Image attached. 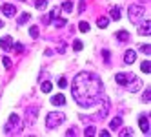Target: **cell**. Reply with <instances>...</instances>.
<instances>
[{"label": "cell", "instance_id": "30bf717a", "mask_svg": "<svg viewBox=\"0 0 151 137\" xmlns=\"http://www.w3.org/2000/svg\"><path fill=\"white\" fill-rule=\"evenodd\" d=\"M138 124H140V130H142L144 133H149V124H147V117H146V115H140Z\"/></svg>", "mask_w": 151, "mask_h": 137}, {"label": "cell", "instance_id": "7a4b0ae2", "mask_svg": "<svg viewBox=\"0 0 151 137\" xmlns=\"http://www.w3.org/2000/svg\"><path fill=\"white\" fill-rule=\"evenodd\" d=\"M115 80L118 84H122V86H126L129 91H138L140 88H142V80L137 79L133 73H116L115 75Z\"/></svg>", "mask_w": 151, "mask_h": 137}, {"label": "cell", "instance_id": "d4e9b609", "mask_svg": "<svg viewBox=\"0 0 151 137\" xmlns=\"http://www.w3.org/2000/svg\"><path fill=\"white\" fill-rule=\"evenodd\" d=\"M149 99H151V88H147V90L144 91V95H142V101H144V102H149Z\"/></svg>", "mask_w": 151, "mask_h": 137}, {"label": "cell", "instance_id": "83f0119b", "mask_svg": "<svg viewBox=\"0 0 151 137\" xmlns=\"http://www.w3.org/2000/svg\"><path fill=\"white\" fill-rule=\"evenodd\" d=\"M29 35L33 37V38H37V37H38V28H37V26H33V28H29Z\"/></svg>", "mask_w": 151, "mask_h": 137}, {"label": "cell", "instance_id": "e575fe53", "mask_svg": "<svg viewBox=\"0 0 151 137\" xmlns=\"http://www.w3.org/2000/svg\"><path fill=\"white\" fill-rule=\"evenodd\" d=\"M102 55H104V59H106V60H109V57H111V53H109L107 49H104V51H102Z\"/></svg>", "mask_w": 151, "mask_h": 137}, {"label": "cell", "instance_id": "f546056e", "mask_svg": "<svg viewBox=\"0 0 151 137\" xmlns=\"http://www.w3.org/2000/svg\"><path fill=\"white\" fill-rule=\"evenodd\" d=\"M127 135H133V130L131 128H126V130L120 132V137H127Z\"/></svg>", "mask_w": 151, "mask_h": 137}, {"label": "cell", "instance_id": "e0dca14e", "mask_svg": "<svg viewBox=\"0 0 151 137\" xmlns=\"http://www.w3.org/2000/svg\"><path fill=\"white\" fill-rule=\"evenodd\" d=\"M120 124H122V117H115V119L111 121V124H109V128H111V130H116Z\"/></svg>", "mask_w": 151, "mask_h": 137}, {"label": "cell", "instance_id": "74e56055", "mask_svg": "<svg viewBox=\"0 0 151 137\" xmlns=\"http://www.w3.org/2000/svg\"><path fill=\"white\" fill-rule=\"evenodd\" d=\"M2 26H4V22H2V20H0V28H2Z\"/></svg>", "mask_w": 151, "mask_h": 137}, {"label": "cell", "instance_id": "6da1fadb", "mask_svg": "<svg viewBox=\"0 0 151 137\" xmlns=\"http://www.w3.org/2000/svg\"><path fill=\"white\" fill-rule=\"evenodd\" d=\"M71 93H73V99L82 108H91L96 102H100L102 93H104V84L96 73L82 71L73 79Z\"/></svg>", "mask_w": 151, "mask_h": 137}, {"label": "cell", "instance_id": "9a60e30c", "mask_svg": "<svg viewBox=\"0 0 151 137\" xmlns=\"http://www.w3.org/2000/svg\"><path fill=\"white\" fill-rule=\"evenodd\" d=\"M107 24H109V18H106V17H100L99 20H96V26H99V28H107Z\"/></svg>", "mask_w": 151, "mask_h": 137}, {"label": "cell", "instance_id": "ac0fdd59", "mask_svg": "<svg viewBox=\"0 0 151 137\" xmlns=\"http://www.w3.org/2000/svg\"><path fill=\"white\" fill-rule=\"evenodd\" d=\"M116 38L122 40V42H126V40H129V33H127V31H118V33H116Z\"/></svg>", "mask_w": 151, "mask_h": 137}, {"label": "cell", "instance_id": "f1b7e54d", "mask_svg": "<svg viewBox=\"0 0 151 137\" xmlns=\"http://www.w3.org/2000/svg\"><path fill=\"white\" fill-rule=\"evenodd\" d=\"M95 132H96V130H95V126H88V128H86V132H84V135H88V137H89V135H95Z\"/></svg>", "mask_w": 151, "mask_h": 137}, {"label": "cell", "instance_id": "277c9868", "mask_svg": "<svg viewBox=\"0 0 151 137\" xmlns=\"http://www.w3.org/2000/svg\"><path fill=\"white\" fill-rule=\"evenodd\" d=\"M22 130V124H20V117L17 113H11L9 115V121L6 123L4 126V132L6 133H15V132H20Z\"/></svg>", "mask_w": 151, "mask_h": 137}, {"label": "cell", "instance_id": "7c38bea8", "mask_svg": "<svg viewBox=\"0 0 151 137\" xmlns=\"http://www.w3.org/2000/svg\"><path fill=\"white\" fill-rule=\"evenodd\" d=\"M51 104H55V106H64V104H66V97H64L62 93H58V95H55L51 99Z\"/></svg>", "mask_w": 151, "mask_h": 137}, {"label": "cell", "instance_id": "ba28073f", "mask_svg": "<svg viewBox=\"0 0 151 137\" xmlns=\"http://www.w3.org/2000/svg\"><path fill=\"white\" fill-rule=\"evenodd\" d=\"M135 59H137V51L135 49H127L124 53V62H126V64H133Z\"/></svg>", "mask_w": 151, "mask_h": 137}, {"label": "cell", "instance_id": "4fadbf2b", "mask_svg": "<svg viewBox=\"0 0 151 137\" xmlns=\"http://www.w3.org/2000/svg\"><path fill=\"white\" fill-rule=\"evenodd\" d=\"M107 110H109V104H107V102H104V106H102V110H100L99 113L95 115V119H104V117H106V113H107Z\"/></svg>", "mask_w": 151, "mask_h": 137}, {"label": "cell", "instance_id": "5bb4252c", "mask_svg": "<svg viewBox=\"0 0 151 137\" xmlns=\"http://www.w3.org/2000/svg\"><path fill=\"white\" fill-rule=\"evenodd\" d=\"M29 18H31V15H29V13H22V15L18 17V20H17V24H18V26H22V24H26V22H27Z\"/></svg>", "mask_w": 151, "mask_h": 137}, {"label": "cell", "instance_id": "603a6c76", "mask_svg": "<svg viewBox=\"0 0 151 137\" xmlns=\"http://www.w3.org/2000/svg\"><path fill=\"white\" fill-rule=\"evenodd\" d=\"M78 29L82 31V33H88V31H89V24L88 22H80L78 24Z\"/></svg>", "mask_w": 151, "mask_h": 137}, {"label": "cell", "instance_id": "8fae6325", "mask_svg": "<svg viewBox=\"0 0 151 137\" xmlns=\"http://www.w3.org/2000/svg\"><path fill=\"white\" fill-rule=\"evenodd\" d=\"M140 35H151V20H144V24L140 26Z\"/></svg>", "mask_w": 151, "mask_h": 137}, {"label": "cell", "instance_id": "44dd1931", "mask_svg": "<svg viewBox=\"0 0 151 137\" xmlns=\"http://www.w3.org/2000/svg\"><path fill=\"white\" fill-rule=\"evenodd\" d=\"M140 68H142V71H144V73H149V70H151V64H149V60H144L142 64H140Z\"/></svg>", "mask_w": 151, "mask_h": 137}, {"label": "cell", "instance_id": "cb8c5ba5", "mask_svg": "<svg viewBox=\"0 0 151 137\" xmlns=\"http://www.w3.org/2000/svg\"><path fill=\"white\" fill-rule=\"evenodd\" d=\"M66 24H68L66 18H57V20H55V26H57V28H64Z\"/></svg>", "mask_w": 151, "mask_h": 137}, {"label": "cell", "instance_id": "9c48e42d", "mask_svg": "<svg viewBox=\"0 0 151 137\" xmlns=\"http://www.w3.org/2000/svg\"><path fill=\"white\" fill-rule=\"evenodd\" d=\"M2 13H4L6 17H15V15H17V7L11 6V4H4V6H2Z\"/></svg>", "mask_w": 151, "mask_h": 137}, {"label": "cell", "instance_id": "4dcf8cb0", "mask_svg": "<svg viewBox=\"0 0 151 137\" xmlns=\"http://www.w3.org/2000/svg\"><path fill=\"white\" fill-rule=\"evenodd\" d=\"M58 86H60V88H66V86H68V80L64 79V77H60V79H58Z\"/></svg>", "mask_w": 151, "mask_h": 137}, {"label": "cell", "instance_id": "2e32d148", "mask_svg": "<svg viewBox=\"0 0 151 137\" xmlns=\"http://www.w3.org/2000/svg\"><path fill=\"white\" fill-rule=\"evenodd\" d=\"M109 15H111L113 20H120V7H116V6H115V7L111 9V13H109Z\"/></svg>", "mask_w": 151, "mask_h": 137}, {"label": "cell", "instance_id": "d6a6232c", "mask_svg": "<svg viewBox=\"0 0 151 137\" xmlns=\"http://www.w3.org/2000/svg\"><path fill=\"white\" fill-rule=\"evenodd\" d=\"M2 62H4V66H6L7 70H9V68H11V60H9L7 57H4V59H2Z\"/></svg>", "mask_w": 151, "mask_h": 137}, {"label": "cell", "instance_id": "4316f807", "mask_svg": "<svg viewBox=\"0 0 151 137\" xmlns=\"http://www.w3.org/2000/svg\"><path fill=\"white\" fill-rule=\"evenodd\" d=\"M82 48H84V44H82L80 40H75V42H73V49H75V51H80Z\"/></svg>", "mask_w": 151, "mask_h": 137}, {"label": "cell", "instance_id": "52a82bcc", "mask_svg": "<svg viewBox=\"0 0 151 137\" xmlns=\"http://www.w3.org/2000/svg\"><path fill=\"white\" fill-rule=\"evenodd\" d=\"M0 46H2V49H4V51L11 49V48H13V38L9 37V35H6L4 38H0Z\"/></svg>", "mask_w": 151, "mask_h": 137}, {"label": "cell", "instance_id": "d590c367", "mask_svg": "<svg viewBox=\"0 0 151 137\" xmlns=\"http://www.w3.org/2000/svg\"><path fill=\"white\" fill-rule=\"evenodd\" d=\"M75 133H77V130H75V128H69V130L66 132V135H68V137H71V135H75Z\"/></svg>", "mask_w": 151, "mask_h": 137}, {"label": "cell", "instance_id": "5b68a950", "mask_svg": "<svg viewBox=\"0 0 151 137\" xmlns=\"http://www.w3.org/2000/svg\"><path fill=\"white\" fill-rule=\"evenodd\" d=\"M127 11H129V20H131L133 24H137V22H140V20H142V17H144V6L131 4Z\"/></svg>", "mask_w": 151, "mask_h": 137}, {"label": "cell", "instance_id": "836d02e7", "mask_svg": "<svg viewBox=\"0 0 151 137\" xmlns=\"http://www.w3.org/2000/svg\"><path fill=\"white\" fill-rule=\"evenodd\" d=\"M84 7H86V0H80V6H78V13L84 11Z\"/></svg>", "mask_w": 151, "mask_h": 137}, {"label": "cell", "instance_id": "7402d4cb", "mask_svg": "<svg viewBox=\"0 0 151 137\" xmlns=\"http://www.w3.org/2000/svg\"><path fill=\"white\" fill-rule=\"evenodd\" d=\"M47 6V0H37V2H35V7L37 9H44Z\"/></svg>", "mask_w": 151, "mask_h": 137}, {"label": "cell", "instance_id": "1f68e13d", "mask_svg": "<svg viewBox=\"0 0 151 137\" xmlns=\"http://www.w3.org/2000/svg\"><path fill=\"white\" fill-rule=\"evenodd\" d=\"M13 48H15V51H17V53H20V51H24V46L20 44V42H17V44H15Z\"/></svg>", "mask_w": 151, "mask_h": 137}, {"label": "cell", "instance_id": "d6986e66", "mask_svg": "<svg viewBox=\"0 0 151 137\" xmlns=\"http://www.w3.org/2000/svg\"><path fill=\"white\" fill-rule=\"evenodd\" d=\"M62 9H64L66 13H71V11H73V2H71V0H68V2H64V4H62Z\"/></svg>", "mask_w": 151, "mask_h": 137}, {"label": "cell", "instance_id": "484cf974", "mask_svg": "<svg viewBox=\"0 0 151 137\" xmlns=\"http://www.w3.org/2000/svg\"><path fill=\"white\" fill-rule=\"evenodd\" d=\"M140 51H142V53H146V55H149V53H151V46H149V44H142V46H140Z\"/></svg>", "mask_w": 151, "mask_h": 137}, {"label": "cell", "instance_id": "ffe728a7", "mask_svg": "<svg viewBox=\"0 0 151 137\" xmlns=\"http://www.w3.org/2000/svg\"><path fill=\"white\" fill-rule=\"evenodd\" d=\"M53 90V84L49 82V80H46V82H42V91H44V93H49Z\"/></svg>", "mask_w": 151, "mask_h": 137}, {"label": "cell", "instance_id": "3957f363", "mask_svg": "<svg viewBox=\"0 0 151 137\" xmlns=\"http://www.w3.org/2000/svg\"><path fill=\"white\" fill-rule=\"evenodd\" d=\"M64 121H66V115H64V113L51 112V113H47V117H46V126H47L49 130H55V128H58Z\"/></svg>", "mask_w": 151, "mask_h": 137}, {"label": "cell", "instance_id": "8d00e7d4", "mask_svg": "<svg viewBox=\"0 0 151 137\" xmlns=\"http://www.w3.org/2000/svg\"><path fill=\"white\" fill-rule=\"evenodd\" d=\"M100 135H102V137H109V132L104 130V132H100Z\"/></svg>", "mask_w": 151, "mask_h": 137}, {"label": "cell", "instance_id": "8992f818", "mask_svg": "<svg viewBox=\"0 0 151 137\" xmlns=\"http://www.w3.org/2000/svg\"><path fill=\"white\" fill-rule=\"evenodd\" d=\"M37 113H38V108H27L26 115H27V124H29V126L35 124V121H37Z\"/></svg>", "mask_w": 151, "mask_h": 137}]
</instances>
